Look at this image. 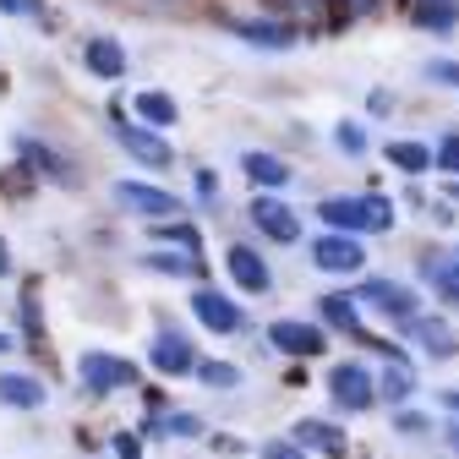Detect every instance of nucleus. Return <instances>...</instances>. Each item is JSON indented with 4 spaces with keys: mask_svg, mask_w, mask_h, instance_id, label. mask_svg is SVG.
<instances>
[{
    "mask_svg": "<svg viewBox=\"0 0 459 459\" xmlns=\"http://www.w3.org/2000/svg\"><path fill=\"white\" fill-rule=\"evenodd\" d=\"M296 443H301V448H317V454H328V459H344V454H351L344 432L328 427V421H296Z\"/></svg>",
    "mask_w": 459,
    "mask_h": 459,
    "instance_id": "nucleus-13",
    "label": "nucleus"
},
{
    "mask_svg": "<svg viewBox=\"0 0 459 459\" xmlns=\"http://www.w3.org/2000/svg\"><path fill=\"white\" fill-rule=\"evenodd\" d=\"M427 77H432V82H454V88H459V66H454V61H427Z\"/></svg>",
    "mask_w": 459,
    "mask_h": 459,
    "instance_id": "nucleus-30",
    "label": "nucleus"
},
{
    "mask_svg": "<svg viewBox=\"0 0 459 459\" xmlns=\"http://www.w3.org/2000/svg\"><path fill=\"white\" fill-rule=\"evenodd\" d=\"M411 333L421 339V351H427V356H437V361L459 351V333H454L443 317H416V323H411Z\"/></svg>",
    "mask_w": 459,
    "mask_h": 459,
    "instance_id": "nucleus-14",
    "label": "nucleus"
},
{
    "mask_svg": "<svg viewBox=\"0 0 459 459\" xmlns=\"http://www.w3.org/2000/svg\"><path fill=\"white\" fill-rule=\"evenodd\" d=\"M312 263H317L323 273H361L367 252L356 247V236H339V230H328V236L312 241Z\"/></svg>",
    "mask_w": 459,
    "mask_h": 459,
    "instance_id": "nucleus-4",
    "label": "nucleus"
},
{
    "mask_svg": "<svg viewBox=\"0 0 459 459\" xmlns=\"http://www.w3.org/2000/svg\"><path fill=\"white\" fill-rule=\"evenodd\" d=\"M137 115L148 126H176V99H164V93H137Z\"/></svg>",
    "mask_w": 459,
    "mask_h": 459,
    "instance_id": "nucleus-22",
    "label": "nucleus"
},
{
    "mask_svg": "<svg viewBox=\"0 0 459 459\" xmlns=\"http://www.w3.org/2000/svg\"><path fill=\"white\" fill-rule=\"evenodd\" d=\"M257 459H307V454H301V443L279 437V443H263V454H257Z\"/></svg>",
    "mask_w": 459,
    "mask_h": 459,
    "instance_id": "nucleus-29",
    "label": "nucleus"
},
{
    "mask_svg": "<svg viewBox=\"0 0 459 459\" xmlns=\"http://www.w3.org/2000/svg\"><path fill=\"white\" fill-rule=\"evenodd\" d=\"M443 405H448V411L459 416V388H448V394H443Z\"/></svg>",
    "mask_w": 459,
    "mask_h": 459,
    "instance_id": "nucleus-34",
    "label": "nucleus"
},
{
    "mask_svg": "<svg viewBox=\"0 0 459 459\" xmlns=\"http://www.w3.org/2000/svg\"><path fill=\"white\" fill-rule=\"evenodd\" d=\"M77 377H82V388H88V394H115V388H132V383H137V367H132V361H121V356L88 351V356H82V367H77Z\"/></svg>",
    "mask_w": 459,
    "mask_h": 459,
    "instance_id": "nucleus-2",
    "label": "nucleus"
},
{
    "mask_svg": "<svg viewBox=\"0 0 459 459\" xmlns=\"http://www.w3.org/2000/svg\"><path fill=\"white\" fill-rule=\"evenodd\" d=\"M333 143H339V148H344V153H367V132H361V126H356V121H344V126H339V132H333Z\"/></svg>",
    "mask_w": 459,
    "mask_h": 459,
    "instance_id": "nucleus-27",
    "label": "nucleus"
},
{
    "mask_svg": "<svg viewBox=\"0 0 459 459\" xmlns=\"http://www.w3.org/2000/svg\"><path fill=\"white\" fill-rule=\"evenodd\" d=\"M0 405H12V411L44 405V383L28 377V372H0Z\"/></svg>",
    "mask_w": 459,
    "mask_h": 459,
    "instance_id": "nucleus-12",
    "label": "nucleus"
},
{
    "mask_svg": "<svg viewBox=\"0 0 459 459\" xmlns=\"http://www.w3.org/2000/svg\"><path fill=\"white\" fill-rule=\"evenodd\" d=\"M12 268V252H6V241H0V273H6Z\"/></svg>",
    "mask_w": 459,
    "mask_h": 459,
    "instance_id": "nucleus-35",
    "label": "nucleus"
},
{
    "mask_svg": "<svg viewBox=\"0 0 459 459\" xmlns=\"http://www.w3.org/2000/svg\"><path fill=\"white\" fill-rule=\"evenodd\" d=\"M443 437H448V448L459 454V421H454V427H443Z\"/></svg>",
    "mask_w": 459,
    "mask_h": 459,
    "instance_id": "nucleus-33",
    "label": "nucleus"
},
{
    "mask_svg": "<svg viewBox=\"0 0 459 459\" xmlns=\"http://www.w3.org/2000/svg\"><path fill=\"white\" fill-rule=\"evenodd\" d=\"M0 12H12V17H28V0H0Z\"/></svg>",
    "mask_w": 459,
    "mask_h": 459,
    "instance_id": "nucleus-32",
    "label": "nucleus"
},
{
    "mask_svg": "<svg viewBox=\"0 0 459 459\" xmlns=\"http://www.w3.org/2000/svg\"><path fill=\"white\" fill-rule=\"evenodd\" d=\"M121 148L132 153V159H143V164H169V143L164 137H153L148 126H121Z\"/></svg>",
    "mask_w": 459,
    "mask_h": 459,
    "instance_id": "nucleus-15",
    "label": "nucleus"
},
{
    "mask_svg": "<svg viewBox=\"0 0 459 459\" xmlns=\"http://www.w3.org/2000/svg\"><path fill=\"white\" fill-rule=\"evenodd\" d=\"M197 377H203L208 388H236V383H241V372L230 367V361H197Z\"/></svg>",
    "mask_w": 459,
    "mask_h": 459,
    "instance_id": "nucleus-24",
    "label": "nucleus"
},
{
    "mask_svg": "<svg viewBox=\"0 0 459 459\" xmlns=\"http://www.w3.org/2000/svg\"><path fill=\"white\" fill-rule=\"evenodd\" d=\"M115 203H121V208H132V213H148V219H169V213H181L169 192H159V186H143V181H121V186H115Z\"/></svg>",
    "mask_w": 459,
    "mask_h": 459,
    "instance_id": "nucleus-8",
    "label": "nucleus"
},
{
    "mask_svg": "<svg viewBox=\"0 0 459 459\" xmlns=\"http://www.w3.org/2000/svg\"><path fill=\"white\" fill-rule=\"evenodd\" d=\"M317 307H323V317H328L333 328H351V333H361V312H356V301H351V296H323Z\"/></svg>",
    "mask_w": 459,
    "mask_h": 459,
    "instance_id": "nucleus-21",
    "label": "nucleus"
},
{
    "mask_svg": "<svg viewBox=\"0 0 459 459\" xmlns=\"http://www.w3.org/2000/svg\"><path fill=\"white\" fill-rule=\"evenodd\" d=\"M268 344L273 351H284V356H317L323 351V328H312V323H296V317H284V323H273L268 328Z\"/></svg>",
    "mask_w": 459,
    "mask_h": 459,
    "instance_id": "nucleus-6",
    "label": "nucleus"
},
{
    "mask_svg": "<svg viewBox=\"0 0 459 459\" xmlns=\"http://www.w3.org/2000/svg\"><path fill=\"white\" fill-rule=\"evenodd\" d=\"M361 301H372L383 317H394V323H416V290L411 284H394V279H367L361 284Z\"/></svg>",
    "mask_w": 459,
    "mask_h": 459,
    "instance_id": "nucleus-3",
    "label": "nucleus"
},
{
    "mask_svg": "<svg viewBox=\"0 0 459 459\" xmlns=\"http://www.w3.org/2000/svg\"><path fill=\"white\" fill-rule=\"evenodd\" d=\"M388 164L421 176V169H432V148H421V143H388Z\"/></svg>",
    "mask_w": 459,
    "mask_h": 459,
    "instance_id": "nucleus-20",
    "label": "nucleus"
},
{
    "mask_svg": "<svg viewBox=\"0 0 459 459\" xmlns=\"http://www.w3.org/2000/svg\"><path fill=\"white\" fill-rule=\"evenodd\" d=\"M230 279H236L247 296H268V284H273L268 263H263L252 247H230Z\"/></svg>",
    "mask_w": 459,
    "mask_h": 459,
    "instance_id": "nucleus-11",
    "label": "nucleus"
},
{
    "mask_svg": "<svg viewBox=\"0 0 459 459\" xmlns=\"http://www.w3.org/2000/svg\"><path fill=\"white\" fill-rule=\"evenodd\" d=\"M0 351H12V339H6V333H0Z\"/></svg>",
    "mask_w": 459,
    "mask_h": 459,
    "instance_id": "nucleus-36",
    "label": "nucleus"
},
{
    "mask_svg": "<svg viewBox=\"0 0 459 459\" xmlns=\"http://www.w3.org/2000/svg\"><path fill=\"white\" fill-rule=\"evenodd\" d=\"M241 39H252L257 49H290L296 44V28H284V22H236Z\"/></svg>",
    "mask_w": 459,
    "mask_h": 459,
    "instance_id": "nucleus-18",
    "label": "nucleus"
},
{
    "mask_svg": "<svg viewBox=\"0 0 459 459\" xmlns=\"http://www.w3.org/2000/svg\"><path fill=\"white\" fill-rule=\"evenodd\" d=\"M148 268H159V273H203V252H153L148 257Z\"/></svg>",
    "mask_w": 459,
    "mask_h": 459,
    "instance_id": "nucleus-23",
    "label": "nucleus"
},
{
    "mask_svg": "<svg viewBox=\"0 0 459 459\" xmlns=\"http://www.w3.org/2000/svg\"><path fill=\"white\" fill-rule=\"evenodd\" d=\"M383 394H388L394 405H399V399L411 394V367H388V377H383Z\"/></svg>",
    "mask_w": 459,
    "mask_h": 459,
    "instance_id": "nucleus-26",
    "label": "nucleus"
},
{
    "mask_svg": "<svg viewBox=\"0 0 459 459\" xmlns=\"http://www.w3.org/2000/svg\"><path fill=\"white\" fill-rule=\"evenodd\" d=\"M317 219L339 236H367V230H388L394 224V203L367 192V197H323L317 203Z\"/></svg>",
    "mask_w": 459,
    "mask_h": 459,
    "instance_id": "nucleus-1",
    "label": "nucleus"
},
{
    "mask_svg": "<svg viewBox=\"0 0 459 459\" xmlns=\"http://www.w3.org/2000/svg\"><path fill=\"white\" fill-rule=\"evenodd\" d=\"M421 273L437 284V296L448 301V307H459V257H448V263H437V257H427L421 263Z\"/></svg>",
    "mask_w": 459,
    "mask_h": 459,
    "instance_id": "nucleus-19",
    "label": "nucleus"
},
{
    "mask_svg": "<svg viewBox=\"0 0 459 459\" xmlns=\"http://www.w3.org/2000/svg\"><path fill=\"white\" fill-rule=\"evenodd\" d=\"M159 241H176L181 252H197V230L192 224H159Z\"/></svg>",
    "mask_w": 459,
    "mask_h": 459,
    "instance_id": "nucleus-25",
    "label": "nucleus"
},
{
    "mask_svg": "<svg viewBox=\"0 0 459 459\" xmlns=\"http://www.w3.org/2000/svg\"><path fill=\"white\" fill-rule=\"evenodd\" d=\"M328 388H333V405L339 411H367L372 405V372L367 367H356V361H344V367H333L328 372Z\"/></svg>",
    "mask_w": 459,
    "mask_h": 459,
    "instance_id": "nucleus-5",
    "label": "nucleus"
},
{
    "mask_svg": "<svg viewBox=\"0 0 459 459\" xmlns=\"http://www.w3.org/2000/svg\"><path fill=\"white\" fill-rule=\"evenodd\" d=\"M432 164H437V169H448V176H459V132H454V137L432 153Z\"/></svg>",
    "mask_w": 459,
    "mask_h": 459,
    "instance_id": "nucleus-28",
    "label": "nucleus"
},
{
    "mask_svg": "<svg viewBox=\"0 0 459 459\" xmlns=\"http://www.w3.org/2000/svg\"><path fill=\"white\" fill-rule=\"evenodd\" d=\"M82 61H88V72H93V77H121V72H126V49L115 44V39H88Z\"/></svg>",
    "mask_w": 459,
    "mask_h": 459,
    "instance_id": "nucleus-16",
    "label": "nucleus"
},
{
    "mask_svg": "<svg viewBox=\"0 0 459 459\" xmlns=\"http://www.w3.org/2000/svg\"><path fill=\"white\" fill-rule=\"evenodd\" d=\"M241 169H247V176L257 181V186H284V181H290V164H284V159H273V153H247L241 159Z\"/></svg>",
    "mask_w": 459,
    "mask_h": 459,
    "instance_id": "nucleus-17",
    "label": "nucleus"
},
{
    "mask_svg": "<svg viewBox=\"0 0 459 459\" xmlns=\"http://www.w3.org/2000/svg\"><path fill=\"white\" fill-rule=\"evenodd\" d=\"M153 367H159L164 377H186V372H197L192 339H186V333H176V328H164V333L153 339Z\"/></svg>",
    "mask_w": 459,
    "mask_h": 459,
    "instance_id": "nucleus-7",
    "label": "nucleus"
},
{
    "mask_svg": "<svg viewBox=\"0 0 459 459\" xmlns=\"http://www.w3.org/2000/svg\"><path fill=\"white\" fill-rule=\"evenodd\" d=\"M115 459H143V443L132 432H121V437H115Z\"/></svg>",
    "mask_w": 459,
    "mask_h": 459,
    "instance_id": "nucleus-31",
    "label": "nucleus"
},
{
    "mask_svg": "<svg viewBox=\"0 0 459 459\" xmlns=\"http://www.w3.org/2000/svg\"><path fill=\"white\" fill-rule=\"evenodd\" d=\"M192 312H197V323L213 328V333H236V328H241V307L230 301V296H219V290H197V296H192Z\"/></svg>",
    "mask_w": 459,
    "mask_h": 459,
    "instance_id": "nucleus-9",
    "label": "nucleus"
},
{
    "mask_svg": "<svg viewBox=\"0 0 459 459\" xmlns=\"http://www.w3.org/2000/svg\"><path fill=\"white\" fill-rule=\"evenodd\" d=\"M252 224L263 230V236L284 241V247H290V241H301V224H296V213L284 208V203H273V197H257V203H252Z\"/></svg>",
    "mask_w": 459,
    "mask_h": 459,
    "instance_id": "nucleus-10",
    "label": "nucleus"
}]
</instances>
